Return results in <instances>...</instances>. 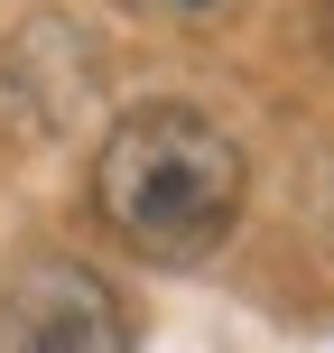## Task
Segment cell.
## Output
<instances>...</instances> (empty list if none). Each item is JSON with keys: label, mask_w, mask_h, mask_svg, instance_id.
Instances as JSON below:
<instances>
[{"label": "cell", "mask_w": 334, "mask_h": 353, "mask_svg": "<svg viewBox=\"0 0 334 353\" xmlns=\"http://www.w3.org/2000/svg\"><path fill=\"white\" fill-rule=\"evenodd\" d=\"M242 140L195 103H140L93 149V214L140 261H205L242 214Z\"/></svg>", "instance_id": "1"}, {"label": "cell", "mask_w": 334, "mask_h": 353, "mask_svg": "<svg viewBox=\"0 0 334 353\" xmlns=\"http://www.w3.org/2000/svg\"><path fill=\"white\" fill-rule=\"evenodd\" d=\"M140 325L74 261H19L0 279V353H121Z\"/></svg>", "instance_id": "2"}, {"label": "cell", "mask_w": 334, "mask_h": 353, "mask_svg": "<svg viewBox=\"0 0 334 353\" xmlns=\"http://www.w3.org/2000/svg\"><path fill=\"white\" fill-rule=\"evenodd\" d=\"M0 103L37 130V140H74L103 103V47L74 19H28L0 37Z\"/></svg>", "instance_id": "3"}, {"label": "cell", "mask_w": 334, "mask_h": 353, "mask_svg": "<svg viewBox=\"0 0 334 353\" xmlns=\"http://www.w3.org/2000/svg\"><path fill=\"white\" fill-rule=\"evenodd\" d=\"M167 10H213V0H167Z\"/></svg>", "instance_id": "4"}, {"label": "cell", "mask_w": 334, "mask_h": 353, "mask_svg": "<svg viewBox=\"0 0 334 353\" xmlns=\"http://www.w3.org/2000/svg\"><path fill=\"white\" fill-rule=\"evenodd\" d=\"M325 37H334V0H325Z\"/></svg>", "instance_id": "5"}]
</instances>
